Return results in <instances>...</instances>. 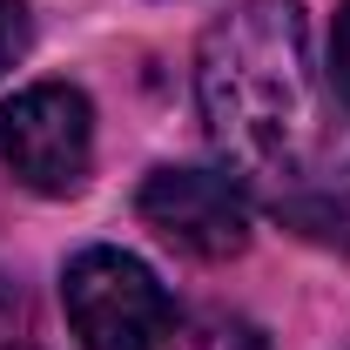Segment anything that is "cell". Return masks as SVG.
<instances>
[{
  "instance_id": "4",
  "label": "cell",
  "mask_w": 350,
  "mask_h": 350,
  "mask_svg": "<svg viewBox=\"0 0 350 350\" xmlns=\"http://www.w3.org/2000/svg\"><path fill=\"white\" fill-rule=\"evenodd\" d=\"M135 209L162 243L202 262H222L250 243V189L222 169H155Z\"/></svg>"
},
{
  "instance_id": "8",
  "label": "cell",
  "mask_w": 350,
  "mask_h": 350,
  "mask_svg": "<svg viewBox=\"0 0 350 350\" xmlns=\"http://www.w3.org/2000/svg\"><path fill=\"white\" fill-rule=\"evenodd\" d=\"M0 350H21V344H0Z\"/></svg>"
},
{
  "instance_id": "3",
  "label": "cell",
  "mask_w": 350,
  "mask_h": 350,
  "mask_svg": "<svg viewBox=\"0 0 350 350\" xmlns=\"http://www.w3.org/2000/svg\"><path fill=\"white\" fill-rule=\"evenodd\" d=\"M0 162L34 196H75L94 169V108L81 88L41 81L0 108Z\"/></svg>"
},
{
  "instance_id": "6",
  "label": "cell",
  "mask_w": 350,
  "mask_h": 350,
  "mask_svg": "<svg viewBox=\"0 0 350 350\" xmlns=\"http://www.w3.org/2000/svg\"><path fill=\"white\" fill-rule=\"evenodd\" d=\"M27 54V7L21 0H0V75Z\"/></svg>"
},
{
  "instance_id": "7",
  "label": "cell",
  "mask_w": 350,
  "mask_h": 350,
  "mask_svg": "<svg viewBox=\"0 0 350 350\" xmlns=\"http://www.w3.org/2000/svg\"><path fill=\"white\" fill-rule=\"evenodd\" d=\"M330 88L344 94V108H350V0L337 14V34H330Z\"/></svg>"
},
{
  "instance_id": "2",
  "label": "cell",
  "mask_w": 350,
  "mask_h": 350,
  "mask_svg": "<svg viewBox=\"0 0 350 350\" xmlns=\"http://www.w3.org/2000/svg\"><path fill=\"white\" fill-rule=\"evenodd\" d=\"M61 304L81 350H162L175 330L169 290L129 250H81L61 276Z\"/></svg>"
},
{
  "instance_id": "1",
  "label": "cell",
  "mask_w": 350,
  "mask_h": 350,
  "mask_svg": "<svg viewBox=\"0 0 350 350\" xmlns=\"http://www.w3.org/2000/svg\"><path fill=\"white\" fill-rule=\"evenodd\" d=\"M196 101L236 182L304 236L350 243V122L317 81L297 0L229 7L202 34Z\"/></svg>"
},
{
  "instance_id": "5",
  "label": "cell",
  "mask_w": 350,
  "mask_h": 350,
  "mask_svg": "<svg viewBox=\"0 0 350 350\" xmlns=\"http://www.w3.org/2000/svg\"><path fill=\"white\" fill-rule=\"evenodd\" d=\"M182 350H262V330L229 317V310H209V317H196L182 330Z\"/></svg>"
}]
</instances>
